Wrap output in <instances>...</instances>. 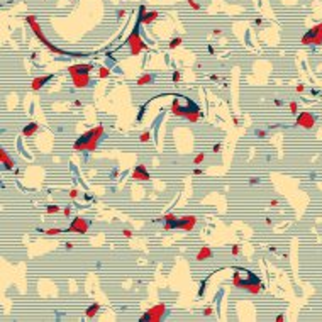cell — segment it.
I'll return each instance as SVG.
<instances>
[{
  "instance_id": "cell-1",
  "label": "cell",
  "mask_w": 322,
  "mask_h": 322,
  "mask_svg": "<svg viewBox=\"0 0 322 322\" xmlns=\"http://www.w3.org/2000/svg\"><path fill=\"white\" fill-rule=\"evenodd\" d=\"M171 112H173V115L183 117V119H186L188 122H197L203 117L202 112H200V109H198V105L193 104L190 98H185V105H180V97H175V98H173Z\"/></svg>"
},
{
  "instance_id": "cell-2",
  "label": "cell",
  "mask_w": 322,
  "mask_h": 322,
  "mask_svg": "<svg viewBox=\"0 0 322 322\" xmlns=\"http://www.w3.org/2000/svg\"><path fill=\"white\" fill-rule=\"evenodd\" d=\"M104 132H105V129L102 127V126L87 131V132L73 144V149H75V151H95L97 144H98V141H100V137H102Z\"/></svg>"
},
{
  "instance_id": "cell-3",
  "label": "cell",
  "mask_w": 322,
  "mask_h": 322,
  "mask_svg": "<svg viewBox=\"0 0 322 322\" xmlns=\"http://www.w3.org/2000/svg\"><path fill=\"white\" fill-rule=\"evenodd\" d=\"M92 63L88 64H71L68 71L71 75L73 85L76 88H85L90 85V71H92Z\"/></svg>"
},
{
  "instance_id": "cell-4",
  "label": "cell",
  "mask_w": 322,
  "mask_h": 322,
  "mask_svg": "<svg viewBox=\"0 0 322 322\" xmlns=\"http://www.w3.org/2000/svg\"><path fill=\"white\" fill-rule=\"evenodd\" d=\"M25 20H27V24L31 25L32 32H34V34H36V36L39 37V41L42 42V44H44V46H46V48L51 49V51H53V53H56V54H66L64 51L58 49L56 46H54V44H51V42H49V41L46 39V36H44V34H42V31H41V25L37 24V20H36V16H27V17H25Z\"/></svg>"
},
{
  "instance_id": "cell-5",
  "label": "cell",
  "mask_w": 322,
  "mask_h": 322,
  "mask_svg": "<svg viewBox=\"0 0 322 322\" xmlns=\"http://www.w3.org/2000/svg\"><path fill=\"white\" fill-rule=\"evenodd\" d=\"M137 25H139V22H137ZM137 25L132 29V32L129 34V37H127V44L131 46V54H132V56H137L141 51L148 49L146 42L141 39V36H139V29H137Z\"/></svg>"
},
{
  "instance_id": "cell-6",
  "label": "cell",
  "mask_w": 322,
  "mask_h": 322,
  "mask_svg": "<svg viewBox=\"0 0 322 322\" xmlns=\"http://www.w3.org/2000/svg\"><path fill=\"white\" fill-rule=\"evenodd\" d=\"M302 44L304 46H307V44H315V46L322 44V22L314 25L310 31H307L302 36Z\"/></svg>"
},
{
  "instance_id": "cell-7",
  "label": "cell",
  "mask_w": 322,
  "mask_h": 322,
  "mask_svg": "<svg viewBox=\"0 0 322 322\" xmlns=\"http://www.w3.org/2000/svg\"><path fill=\"white\" fill-rule=\"evenodd\" d=\"M165 314H166V307H165V304H158V305L151 307V309L139 319V322H158L165 317Z\"/></svg>"
},
{
  "instance_id": "cell-8",
  "label": "cell",
  "mask_w": 322,
  "mask_h": 322,
  "mask_svg": "<svg viewBox=\"0 0 322 322\" xmlns=\"http://www.w3.org/2000/svg\"><path fill=\"white\" fill-rule=\"evenodd\" d=\"M158 17H160V12H158V10L146 12V7H144V5H141V7H139V17H137V22H139V24H144V25L153 24Z\"/></svg>"
},
{
  "instance_id": "cell-9",
  "label": "cell",
  "mask_w": 322,
  "mask_h": 322,
  "mask_svg": "<svg viewBox=\"0 0 322 322\" xmlns=\"http://www.w3.org/2000/svg\"><path fill=\"white\" fill-rule=\"evenodd\" d=\"M173 224V229H181V231H192L195 224H197V217H193V215H188V217H181V219H177L175 222H171Z\"/></svg>"
},
{
  "instance_id": "cell-10",
  "label": "cell",
  "mask_w": 322,
  "mask_h": 322,
  "mask_svg": "<svg viewBox=\"0 0 322 322\" xmlns=\"http://www.w3.org/2000/svg\"><path fill=\"white\" fill-rule=\"evenodd\" d=\"M88 227H90V222L87 220V219H83V217H75V219L71 220L70 227H68V232H80V234H85L87 231H88Z\"/></svg>"
},
{
  "instance_id": "cell-11",
  "label": "cell",
  "mask_w": 322,
  "mask_h": 322,
  "mask_svg": "<svg viewBox=\"0 0 322 322\" xmlns=\"http://www.w3.org/2000/svg\"><path fill=\"white\" fill-rule=\"evenodd\" d=\"M297 126H300V127H304V129H312L315 126V117L312 115V114H309V112L298 114Z\"/></svg>"
},
{
  "instance_id": "cell-12",
  "label": "cell",
  "mask_w": 322,
  "mask_h": 322,
  "mask_svg": "<svg viewBox=\"0 0 322 322\" xmlns=\"http://www.w3.org/2000/svg\"><path fill=\"white\" fill-rule=\"evenodd\" d=\"M149 178L151 177H149V173H148V169H146L144 165L136 166L134 171H132V180H136V181H148Z\"/></svg>"
},
{
  "instance_id": "cell-13",
  "label": "cell",
  "mask_w": 322,
  "mask_h": 322,
  "mask_svg": "<svg viewBox=\"0 0 322 322\" xmlns=\"http://www.w3.org/2000/svg\"><path fill=\"white\" fill-rule=\"evenodd\" d=\"M53 78H54V75H53V73H51V75H44V76H37V78H34V80H32L31 88L34 90V92H36V90H39L41 87H42V85L46 83V81L53 80Z\"/></svg>"
},
{
  "instance_id": "cell-14",
  "label": "cell",
  "mask_w": 322,
  "mask_h": 322,
  "mask_svg": "<svg viewBox=\"0 0 322 322\" xmlns=\"http://www.w3.org/2000/svg\"><path fill=\"white\" fill-rule=\"evenodd\" d=\"M37 131H39V126H37V122H31L29 126H25V127L22 129V136L31 137V136H34V134H36Z\"/></svg>"
},
{
  "instance_id": "cell-15",
  "label": "cell",
  "mask_w": 322,
  "mask_h": 322,
  "mask_svg": "<svg viewBox=\"0 0 322 322\" xmlns=\"http://www.w3.org/2000/svg\"><path fill=\"white\" fill-rule=\"evenodd\" d=\"M0 161L4 163V168H7V169H12V168H14V160L7 156L5 149H0Z\"/></svg>"
},
{
  "instance_id": "cell-16",
  "label": "cell",
  "mask_w": 322,
  "mask_h": 322,
  "mask_svg": "<svg viewBox=\"0 0 322 322\" xmlns=\"http://www.w3.org/2000/svg\"><path fill=\"white\" fill-rule=\"evenodd\" d=\"M212 256V249L207 248V246H203L198 253H197V261H203V259H207V258Z\"/></svg>"
},
{
  "instance_id": "cell-17",
  "label": "cell",
  "mask_w": 322,
  "mask_h": 322,
  "mask_svg": "<svg viewBox=\"0 0 322 322\" xmlns=\"http://www.w3.org/2000/svg\"><path fill=\"white\" fill-rule=\"evenodd\" d=\"M151 81H153V75H143V76H139V78H137V85H139V87H143V85H148V83H151Z\"/></svg>"
},
{
  "instance_id": "cell-18",
  "label": "cell",
  "mask_w": 322,
  "mask_h": 322,
  "mask_svg": "<svg viewBox=\"0 0 322 322\" xmlns=\"http://www.w3.org/2000/svg\"><path fill=\"white\" fill-rule=\"evenodd\" d=\"M98 310H100V305H98V304H93V305H90L88 309H87V317H88V319L95 317Z\"/></svg>"
},
{
  "instance_id": "cell-19",
  "label": "cell",
  "mask_w": 322,
  "mask_h": 322,
  "mask_svg": "<svg viewBox=\"0 0 322 322\" xmlns=\"http://www.w3.org/2000/svg\"><path fill=\"white\" fill-rule=\"evenodd\" d=\"M177 219L178 217L175 215V214H165L163 217H160V220H165V222H175Z\"/></svg>"
},
{
  "instance_id": "cell-20",
  "label": "cell",
  "mask_w": 322,
  "mask_h": 322,
  "mask_svg": "<svg viewBox=\"0 0 322 322\" xmlns=\"http://www.w3.org/2000/svg\"><path fill=\"white\" fill-rule=\"evenodd\" d=\"M109 75H110V70H109V68H105V66H100V68H98V76H100V78H107Z\"/></svg>"
},
{
  "instance_id": "cell-21",
  "label": "cell",
  "mask_w": 322,
  "mask_h": 322,
  "mask_svg": "<svg viewBox=\"0 0 322 322\" xmlns=\"http://www.w3.org/2000/svg\"><path fill=\"white\" fill-rule=\"evenodd\" d=\"M181 37H175V39L173 41H169V44H168V48L169 49H175V48H178V46H180V44H181Z\"/></svg>"
},
{
  "instance_id": "cell-22",
  "label": "cell",
  "mask_w": 322,
  "mask_h": 322,
  "mask_svg": "<svg viewBox=\"0 0 322 322\" xmlns=\"http://www.w3.org/2000/svg\"><path fill=\"white\" fill-rule=\"evenodd\" d=\"M42 232L46 234V236H58V234H61L63 231H61V229H58V227H53V229H48V231H42Z\"/></svg>"
},
{
  "instance_id": "cell-23",
  "label": "cell",
  "mask_w": 322,
  "mask_h": 322,
  "mask_svg": "<svg viewBox=\"0 0 322 322\" xmlns=\"http://www.w3.org/2000/svg\"><path fill=\"white\" fill-rule=\"evenodd\" d=\"M139 139H141V143H148V141L151 139V132H149V131H144V132L141 134V137H139Z\"/></svg>"
},
{
  "instance_id": "cell-24",
  "label": "cell",
  "mask_w": 322,
  "mask_h": 322,
  "mask_svg": "<svg viewBox=\"0 0 322 322\" xmlns=\"http://www.w3.org/2000/svg\"><path fill=\"white\" fill-rule=\"evenodd\" d=\"M203 160H205V154L200 153V154H197V156L193 158V163H195V165H200V163H202Z\"/></svg>"
},
{
  "instance_id": "cell-25",
  "label": "cell",
  "mask_w": 322,
  "mask_h": 322,
  "mask_svg": "<svg viewBox=\"0 0 322 322\" xmlns=\"http://www.w3.org/2000/svg\"><path fill=\"white\" fill-rule=\"evenodd\" d=\"M186 2H188V5H190L193 10H200V4H197L195 0H186Z\"/></svg>"
},
{
  "instance_id": "cell-26",
  "label": "cell",
  "mask_w": 322,
  "mask_h": 322,
  "mask_svg": "<svg viewBox=\"0 0 322 322\" xmlns=\"http://www.w3.org/2000/svg\"><path fill=\"white\" fill-rule=\"evenodd\" d=\"M288 107H290V112H292V114H297V110H298V104H297V102H290Z\"/></svg>"
},
{
  "instance_id": "cell-27",
  "label": "cell",
  "mask_w": 322,
  "mask_h": 322,
  "mask_svg": "<svg viewBox=\"0 0 322 322\" xmlns=\"http://www.w3.org/2000/svg\"><path fill=\"white\" fill-rule=\"evenodd\" d=\"M180 78H181V73H180V70H177L173 73V83H180Z\"/></svg>"
},
{
  "instance_id": "cell-28",
  "label": "cell",
  "mask_w": 322,
  "mask_h": 322,
  "mask_svg": "<svg viewBox=\"0 0 322 322\" xmlns=\"http://www.w3.org/2000/svg\"><path fill=\"white\" fill-rule=\"evenodd\" d=\"M58 205H48V209H46V212H48V214H56L58 212Z\"/></svg>"
},
{
  "instance_id": "cell-29",
  "label": "cell",
  "mask_w": 322,
  "mask_h": 322,
  "mask_svg": "<svg viewBox=\"0 0 322 322\" xmlns=\"http://www.w3.org/2000/svg\"><path fill=\"white\" fill-rule=\"evenodd\" d=\"M231 253H232L234 256H237V254L241 253V248H239V244H234V246H232V249H231Z\"/></svg>"
},
{
  "instance_id": "cell-30",
  "label": "cell",
  "mask_w": 322,
  "mask_h": 322,
  "mask_svg": "<svg viewBox=\"0 0 322 322\" xmlns=\"http://www.w3.org/2000/svg\"><path fill=\"white\" fill-rule=\"evenodd\" d=\"M68 195H70L71 198H76V197H78V190H76V188H73V190H70V193H68Z\"/></svg>"
},
{
  "instance_id": "cell-31",
  "label": "cell",
  "mask_w": 322,
  "mask_h": 322,
  "mask_svg": "<svg viewBox=\"0 0 322 322\" xmlns=\"http://www.w3.org/2000/svg\"><path fill=\"white\" fill-rule=\"evenodd\" d=\"M122 234H124V237H132V231H129V229H124Z\"/></svg>"
},
{
  "instance_id": "cell-32",
  "label": "cell",
  "mask_w": 322,
  "mask_h": 322,
  "mask_svg": "<svg viewBox=\"0 0 322 322\" xmlns=\"http://www.w3.org/2000/svg\"><path fill=\"white\" fill-rule=\"evenodd\" d=\"M298 92V93H302V92H304V90H305V87H304V85H302V83H298L297 85V88H295Z\"/></svg>"
},
{
  "instance_id": "cell-33",
  "label": "cell",
  "mask_w": 322,
  "mask_h": 322,
  "mask_svg": "<svg viewBox=\"0 0 322 322\" xmlns=\"http://www.w3.org/2000/svg\"><path fill=\"white\" fill-rule=\"evenodd\" d=\"M203 314L210 315V314H212V307H205V309H203Z\"/></svg>"
},
{
  "instance_id": "cell-34",
  "label": "cell",
  "mask_w": 322,
  "mask_h": 322,
  "mask_svg": "<svg viewBox=\"0 0 322 322\" xmlns=\"http://www.w3.org/2000/svg\"><path fill=\"white\" fill-rule=\"evenodd\" d=\"M126 14H127V12H126L124 8H121V10H117V16H119V17H124Z\"/></svg>"
},
{
  "instance_id": "cell-35",
  "label": "cell",
  "mask_w": 322,
  "mask_h": 322,
  "mask_svg": "<svg viewBox=\"0 0 322 322\" xmlns=\"http://www.w3.org/2000/svg\"><path fill=\"white\" fill-rule=\"evenodd\" d=\"M258 136H259V137H266V131L259 129V131H258Z\"/></svg>"
},
{
  "instance_id": "cell-36",
  "label": "cell",
  "mask_w": 322,
  "mask_h": 322,
  "mask_svg": "<svg viewBox=\"0 0 322 322\" xmlns=\"http://www.w3.org/2000/svg\"><path fill=\"white\" fill-rule=\"evenodd\" d=\"M249 183H251V185H256V183H259V178H251Z\"/></svg>"
},
{
  "instance_id": "cell-37",
  "label": "cell",
  "mask_w": 322,
  "mask_h": 322,
  "mask_svg": "<svg viewBox=\"0 0 322 322\" xmlns=\"http://www.w3.org/2000/svg\"><path fill=\"white\" fill-rule=\"evenodd\" d=\"M270 205H271V207H276V205H278V200H276V198H273V200L270 202Z\"/></svg>"
},
{
  "instance_id": "cell-38",
  "label": "cell",
  "mask_w": 322,
  "mask_h": 322,
  "mask_svg": "<svg viewBox=\"0 0 322 322\" xmlns=\"http://www.w3.org/2000/svg\"><path fill=\"white\" fill-rule=\"evenodd\" d=\"M70 214H71V209H70V207H66V209H64V215H66V217H68V215H70Z\"/></svg>"
},
{
  "instance_id": "cell-39",
  "label": "cell",
  "mask_w": 322,
  "mask_h": 322,
  "mask_svg": "<svg viewBox=\"0 0 322 322\" xmlns=\"http://www.w3.org/2000/svg\"><path fill=\"white\" fill-rule=\"evenodd\" d=\"M220 148H222L220 144H215V146H214V151H215V153H219V151H220Z\"/></svg>"
},
{
  "instance_id": "cell-40",
  "label": "cell",
  "mask_w": 322,
  "mask_h": 322,
  "mask_svg": "<svg viewBox=\"0 0 322 322\" xmlns=\"http://www.w3.org/2000/svg\"><path fill=\"white\" fill-rule=\"evenodd\" d=\"M220 34H222V31H220V29H215V31H214V36H220Z\"/></svg>"
},
{
  "instance_id": "cell-41",
  "label": "cell",
  "mask_w": 322,
  "mask_h": 322,
  "mask_svg": "<svg viewBox=\"0 0 322 322\" xmlns=\"http://www.w3.org/2000/svg\"><path fill=\"white\" fill-rule=\"evenodd\" d=\"M193 175H202V169H198V168L193 169Z\"/></svg>"
},
{
  "instance_id": "cell-42",
  "label": "cell",
  "mask_w": 322,
  "mask_h": 322,
  "mask_svg": "<svg viewBox=\"0 0 322 322\" xmlns=\"http://www.w3.org/2000/svg\"><path fill=\"white\" fill-rule=\"evenodd\" d=\"M66 249H73V242H66Z\"/></svg>"
}]
</instances>
